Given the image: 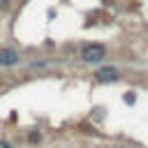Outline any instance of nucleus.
<instances>
[{
  "label": "nucleus",
  "instance_id": "2",
  "mask_svg": "<svg viewBox=\"0 0 148 148\" xmlns=\"http://www.w3.org/2000/svg\"><path fill=\"white\" fill-rule=\"evenodd\" d=\"M95 79H97L99 83H109V81H116V79H118V72H116L113 67H102V69L95 74Z\"/></svg>",
  "mask_w": 148,
  "mask_h": 148
},
{
  "label": "nucleus",
  "instance_id": "1",
  "mask_svg": "<svg viewBox=\"0 0 148 148\" xmlns=\"http://www.w3.org/2000/svg\"><path fill=\"white\" fill-rule=\"evenodd\" d=\"M81 58H83L86 62H99V60L106 58V49H104L102 44H86V46L81 49Z\"/></svg>",
  "mask_w": 148,
  "mask_h": 148
},
{
  "label": "nucleus",
  "instance_id": "3",
  "mask_svg": "<svg viewBox=\"0 0 148 148\" xmlns=\"http://www.w3.org/2000/svg\"><path fill=\"white\" fill-rule=\"evenodd\" d=\"M16 62H18V51L0 49V65H16Z\"/></svg>",
  "mask_w": 148,
  "mask_h": 148
},
{
  "label": "nucleus",
  "instance_id": "4",
  "mask_svg": "<svg viewBox=\"0 0 148 148\" xmlns=\"http://www.w3.org/2000/svg\"><path fill=\"white\" fill-rule=\"evenodd\" d=\"M30 141H39V132H32L30 134Z\"/></svg>",
  "mask_w": 148,
  "mask_h": 148
},
{
  "label": "nucleus",
  "instance_id": "5",
  "mask_svg": "<svg viewBox=\"0 0 148 148\" xmlns=\"http://www.w3.org/2000/svg\"><path fill=\"white\" fill-rule=\"evenodd\" d=\"M0 148H12V146H9L7 141H0Z\"/></svg>",
  "mask_w": 148,
  "mask_h": 148
}]
</instances>
